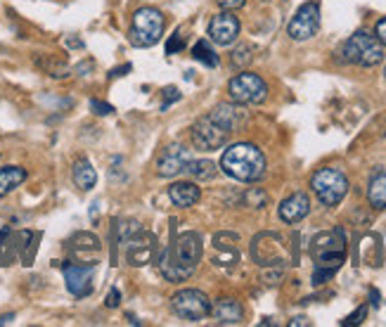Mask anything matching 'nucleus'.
<instances>
[{
	"mask_svg": "<svg viewBox=\"0 0 386 327\" xmlns=\"http://www.w3.org/2000/svg\"><path fill=\"white\" fill-rule=\"evenodd\" d=\"M201 261V235L189 230L180 233L168 249H163L159 259V268L163 278L171 283H182L194 273V268Z\"/></svg>",
	"mask_w": 386,
	"mask_h": 327,
	"instance_id": "nucleus-1",
	"label": "nucleus"
},
{
	"mask_svg": "<svg viewBox=\"0 0 386 327\" xmlns=\"http://www.w3.org/2000/svg\"><path fill=\"white\" fill-rule=\"evenodd\" d=\"M220 171L239 183H256L266 175V156L251 142H237L220 156Z\"/></svg>",
	"mask_w": 386,
	"mask_h": 327,
	"instance_id": "nucleus-2",
	"label": "nucleus"
},
{
	"mask_svg": "<svg viewBox=\"0 0 386 327\" xmlns=\"http://www.w3.org/2000/svg\"><path fill=\"white\" fill-rule=\"evenodd\" d=\"M311 257L316 261V268L337 273L346 261V235L342 228L318 233L311 242Z\"/></svg>",
	"mask_w": 386,
	"mask_h": 327,
	"instance_id": "nucleus-3",
	"label": "nucleus"
},
{
	"mask_svg": "<svg viewBox=\"0 0 386 327\" xmlns=\"http://www.w3.org/2000/svg\"><path fill=\"white\" fill-rule=\"evenodd\" d=\"M163 36V15L156 8L135 10L133 24L128 31V41L133 48H152Z\"/></svg>",
	"mask_w": 386,
	"mask_h": 327,
	"instance_id": "nucleus-4",
	"label": "nucleus"
},
{
	"mask_svg": "<svg viewBox=\"0 0 386 327\" xmlns=\"http://www.w3.org/2000/svg\"><path fill=\"white\" fill-rule=\"evenodd\" d=\"M342 55L344 62L358 64V67H377L384 60V45L368 31H356L342 45Z\"/></svg>",
	"mask_w": 386,
	"mask_h": 327,
	"instance_id": "nucleus-5",
	"label": "nucleus"
},
{
	"mask_svg": "<svg viewBox=\"0 0 386 327\" xmlns=\"http://www.w3.org/2000/svg\"><path fill=\"white\" fill-rule=\"evenodd\" d=\"M311 187L325 206H337L349 195V178L339 168H320L311 178Z\"/></svg>",
	"mask_w": 386,
	"mask_h": 327,
	"instance_id": "nucleus-6",
	"label": "nucleus"
},
{
	"mask_svg": "<svg viewBox=\"0 0 386 327\" xmlns=\"http://www.w3.org/2000/svg\"><path fill=\"white\" fill-rule=\"evenodd\" d=\"M251 259L263 268H278L290 264L285 237L278 233H261L251 242Z\"/></svg>",
	"mask_w": 386,
	"mask_h": 327,
	"instance_id": "nucleus-7",
	"label": "nucleus"
},
{
	"mask_svg": "<svg viewBox=\"0 0 386 327\" xmlns=\"http://www.w3.org/2000/svg\"><path fill=\"white\" fill-rule=\"evenodd\" d=\"M171 309L178 318L189 320V323H199V320H204L211 313V302L199 290H180L173 294Z\"/></svg>",
	"mask_w": 386,
	"mask_h": 327,
	"instance_id": "nucleus-8",
	"label": "nucleus"
},
{
	"mask_svg": "<svg viewBox=\"0 0 386 327\" xmlns=\"http://www.w3.org/2000/svg\"><path fill=\"white\" fill-rule=\"evenodd\" d=\"M228 93H230L232 102L237 104H261L268 97V86L259 74L242 71L230 81Z\"/></svg>",
	"mask_w": 386,
	"mask_h": 327,
	"instance_id": "nucleus-9",
	"label": "nucleus"
},
{
	"mask_svg": "<svg viewBox=\"0 0 386 327\" xmlns=\"http://www.w3.org/2000/svg\"><path fill=\"white\" fill-rule=\"evenodd\" d=\"M230 130H225L220 123H216L211 116H201V119L194 121L192 126V142L197 149H206V152H213V149H220L230 138Z\"/></svg>",
	"mask_w": 386,
	"mask_h": 327,
	"instance_id": "nucleus-10",
	"label": "nucleus"
},
{
	"mask_svg": "<svg viewBox=\"0 0 386 327\" xmlns=\"http://www.w3.org/2000/svg\"><path fill=\"white\" fill-rule=\"evenodd\" d=\"M320 29V3L318 0H311V3H304L297 10V15L292 17L290 26H287V34L294 41H309L318 34Z\"/></svg>",
	"mask_w": 386,
	"mask_h": 327,
	"instance_id": "nucleus-11",
	"label": "nucleus"
},
{
	"mask_svg": "<svg viewBox=\"0 0 386 327\" xmlns=\"http://www.w3.org/2000/svg\"><path fill=\"white\" fill-rule=\"evenodd\" d=\"M64 271V283H67V290L74 294V297H88L93 292V273H95V266L93 264H64L62 266Z\"/></svg>",
	"mask_w": 386,
	"mask_h": 327,
	"instance_id": "nucleus-12",
	"label": "nucleus"
},
{
	"mask_svg": "<svg viewBox=\"0 0 386 327\" xmlns=\"http://www.w3.org/2000/svg\"><path fill=\"white\" fill-rule=\"evenodd\" d=\"M123 252L130 266H145L154 257V235L137 230L133 237L123 242Z\"/></svg>",
	"mask_w": 386,
	"mask_h": 327,
	"instance_id": "nucleus-13",
	"label": "nucleus"
},
{
	"mask_svg": "<svg viewBox=\"0 0 386 327\" xmlns=\"http://www.w3.org/2000/svg\"><path fill=\"white\" fill-rule=\"evenodd\" d=\"M239 29H242L239 19L235 17L230 10L220 12V15H216L211 22H208V36H211V41L218 45H230L237 41Z\"/></svg>",
	"mask_w": 386,
	"mask_h": 327,
	"instance_id": "nucleus-14",
	"label": "nucleus"
},
{
	"mask_svg": "<svg viewBox=\"0 0 386 327\" xmlns=\"http://www.w3.org/2000/svg\"><path fill=\"white\" fill-rule=\"evenodd\" d=\"M187 161H189V152L182 145H178V142H173V145H168L161 152L159 161H156V168H159V175H163V178H173V175L182 173Z\"/></svg>",
	"mask_w": 386,
	"mask_h": 327,
	"instance_id": "nucleus-15",
	"label": "nucleus"
},
{
	"mask_svg": "<svg viewBox=\"0 0 386 327\" xmlns=\"http://www.w3.org/2000/svg\"><path fill=\"white\" fill-rule=\"evenodd\" d=\"M309 214H311V199L306 192H294L280 204V218L285 223H299Z\"/></svg>",
	"mask_w": 386,
	"mask_h": 327,
	"instance_id": "nucleus-16",
	"label": "nucleus"
},
{
	"mask_svg": "<svg viewBox=\"0 0 386 327\" xmlns=\"http://www.w3.org/2000/svg\"><path fill=\"white\" fill-rule=\"evenodd\" d=\"M211 316L218 320L220 325H239L242 318H244V309H242L237 299L223 297L211 306Z\"/></svg>",
	"mask_w": 386,
	"mask_h": 327,
	"instance_id": "nucleus-17",
	"label": "nucleus"
},
{
	"mask_svg": "<svg viewBox=\"0 0 386 327\" xmlns=\"http://www.w3.org/2000/svg\"><path fill=\"white\" fill-rule=\"evenodd\" d=\"M208 116H211L216 123H220V126H223L225 130H230V133H235V130L242 126V121H244V114H242V109L235 107V104H228V102L216 104L211 112H208Z\"/></svg>",
	"mask_w": 386,
	"mask_h": 327,
	"instance_id": "nucleus-18",
	"label": "nucleus"
},
{
	"mask_svg": "<svg viewBox=\"0 0 386 327\" xmlns=\"http://www.w3.org/2000/svg\"><path fill=\"white\" fill-rule=\"evenodd\" d=\"M168 197L175 206L180 209H187V206H194L201 197V190L194 185V183H173L168 187Z\"/></svg>",
	"mask_w": 386,
	"mask_h": 327,
	"instance_id": "nucleus-19",
	"label": "nucleus"
},
{
	"mask_svg": "<svg viewBox=\"0 0 386 327\" xmlns=\"http://www.w3.org/2000/svg\"><path fill=\"white\" fill-rule=\"evenodd\" d=\"M71 178H74V185L81 190H93L97 183V171L93 168V164L88 159H76L74 168H71Z\"/></svg>",
	"mask_w": 386,
	"mask_h": 327,
	"instance_id": "nucleus-20",
	"label": "nucleus"
},
{
	"mask_svg": "<svg viewBox=\"0 0 386 327\" xmlns=\"http://www.w3.org/2000/svg\"><path fill=\"white\" fill-rule=\"evenodd\" d=\"M26 180V171L22 166H5L0 168V197L10 195L12 190L19 187Z\"/></svg>",
	"mask_w": 386,
	"mask_h": 327,
	"instance_id": "nucleus-21",
	"label": "nucleus"
},
{
	"mask_svg": "<svg viewBox=\"0 0 386 327\" xmlns=\"http://www.w3.org/2000/svg\"><path fill=\"white\" fill-rule=\"evenodd\" d=\"M182 171L194 180H211V178H216L218 168H216V164L208 159H189Z\"/></svg>",
	"mask_w": 386,
	"mask_h": 327,
	"instance_id": "nucleus-22",
	"label": "nucleus"
},
{
	"mask_svg": "<svg viewBox=\"0 0 386 327\" xmlns=\"http://www.w3.org/2000/svg\"><path fill=\"white\" fill-rule=\"evenodd\" d=\"M368 199L375 209H386V173H377L370 180Z\"/></svg>",
	"mask_w": 386,
	"mask_h": 327,
	"instance_id": "nucleus-23",
	"label": "nucleus"
},
{
	"mask_svg": "<svg viewBox=\"0 0 386 327\" xmlns=\"http://www.w3.org/2000/svg\"><path fill=\"white\" fill-rule=\"evenodd\" d=\"M71 252H100V240L90 233H76L74 237L67 242Z\"/></svg>",
	"mask_w": 386,
	"mask_h": 327,
	"instance_id": "nucleus-24",
	"label": "nucleus"
},
{
	"mask_svg": "<svg viewBox=\"0 0 386 327\" xmlns=\"http://www.w3.org/2000/svg\"><path fill=\"white\" fill-rule=\"evenodd\" d=\"M192 57L197 62H201L204 67H218V55H216V50L208 45V41H197L192 48Z\"/></svg>",
	"mask_w": 386,
	"mask_h": 327,
	"instance_id": "nucleus-25",
	"label": "nucleus"
},
{
	"mask_svg": "<svg viewBox=\"0 0 386 327\" xmlns=\"http://www.w3.org/2000/svg\"><path fill=\"white\" fill-rule=\"evenodd\" d=\"M251 60H254V48L251 45H247V43L237 45V48L232 50V55H230V62H232L235 69H244Z\"/></svg>",
	"mask_w": 386,
	"mask_h": 327,
	"instance_id": "nucleus-26",
	"label": "nucleus"
},
{
	"mask_svg": "<svg viewBox=\"0 0 386 327\" xmlns=\"http://www.w3.org/2000/svg\"><path fill=\"white\" fill-rule=\"evenodd\" d=\"M137 230H140V223H137V221H119L114 228V233H119V242H126L128 237H133Z\"/></svg>",
	"mask_w": 386,
	"mask_h": 327,
	"instance_id": "nucleus-27",
	"label": "nucleus"
},
{
	"mask_svg": "<svg viewBox=\"0 0 386 327\" xmlns=\"http://www.w3.org/2000/svg\"><path fill=\"white\" fill-rule=\"evenodd\" d=\"M180 97H182V93H180V90H178V88H175V86H168V88H163V100H161V112H163V109H168V107H171V104H173V102H178V100H180Z\"/></svg>",
	"mask_w": 386,
	"mask_h": 327,
	"instance_id": "nucleus-28",
	"label": "nucleus"
},
{
	"mask_svg": "<svg viewBox=\"0 0 386 327\" xmlns=\"http://www.w3.org/2000/svg\"><path fill=\"white\" fill-rule=\"evenodd\" d=\"M365 316H368V306H361V309L353 311L349 318H344V320H342V325H344V327H351V325H363Z\"/></svg>",
	"mask_w": 386,
	"mask_h": 327,
	"instance_id": "nucleus-29",
	"label": "nucleus"
},
{
	"mask_svg": "<svg viewBox=\"0 0 386 327\" xmlns=\"http://www.w3.org/2000/svg\"><path fill=\"white\" fill-rule=\"evenodd\" d=\"M90 109L97 114V116H109V114H114V107L112 104H107V102H102V100H90Z\"/></svg>",
	"mask_w": 386,
	"mask_h": 327,
	"instance_id": "nucleus-30",
	"label": "nucleus"
},
{
	"mask_svg": "<svg viewBox=\"0 0 386 327\" xmlns=\"http://www.w3.org/2000/svg\"><path fill=\"white\" fill-rule=\"evenodd\" d=\"M178 50H182V36H180V31H175L166 43V55H175Z\"/></svg>",
	"mask_w": 386,
	"mask_h": 327,
	"instance_id": "nucleus-31",
	"label": "nucleus"
},
{
	"mask_svg": "<svg viewBox=\"0 0 386 327\" xmlns=\"http://www.w3.org/2000/svg\"><path fill=\"white\" fill-rule=\"evenodd\" d=\"M119 302H121V292L116 290V287H112V290H109V294H107V299H104V304H107L109 309H116V306H119Z\"/></svg>",
	"mask_w": 386,
	"mask_h": 327,
	"instance_id": "nucleus-32",
	"label": "nucleus"
},
{
	"mask_svg": "<svg viewBox=\"0 0 386 327\" xmlns=\"http://www.w3.org/2000/svg\"><path fill=\"white\" fill-rule=\"evenodd\" d=\"M216 3H218L223 10H239V8H244L247 0H216Z\"/></svg>",
	"mask_w": 386,
	"mask_h": 327,
	"instance_id": "nucleus-33",
	"label": "nucleus"
},
{
	"mask_svg": "<svg viewBox=\"0 0 386 327\" xmlns=\"http://www.w3.org/2000/svg\"><path fill=\"white\" fill-rule=\"evenodd\" d=\"M375 36H377V41L386 45V17L384 19H379L377 26H375Z\"/></svg>",
	"mask_w": 386,
	"mask_h": 327,
	"instance_id": "nucleus-34",
	"label": "nucleus"
},
{
	"mask_svg": "<svg viewBox=\"0 0 386 327\" xmlns=\"http://www.w3.org/2000/svg\"><path fill=\"white\" fill-rule=\"evenodd\" d=\"M128 71H130V64H123V67H116V69L109 71V78H119L123 74H128Z\"/></svg>",
	"mask_w": 386,
	"mask_h": 327,
	"instance_id": "nucleus-35",
	"label": "nucleus"
},
{
	"mask_svg": "<svg viewBox=\"0 0 386 327\" xmlns=\"http://www.w3.org/2000/svg\"><path fill=\"white\" fill-rule=\"evenodd\" d=\"M301 325H304V327H309L311 325V320L309 318H294V320H290V327H301Z\"/></svg>",
	"mask_w": 386,
	"mask_h": 327,
	"instance_id": "nucleus-36",
	"label": "nucleus"
},
{
	"mask_svg": "<svg viewBox=\"0 0 386 327\" xmlns=\"http://www.w3.org/2000/svg\"><path fill=\"white\" fill-rule=\"evenodd\" d=\"M15 320V313H8V316H0V325H10Z\"/></svg>",
	"mask_w": 386,
	"mask_h": 327,
	"instance_id": "nucleus-37",
	"label": "nucleus"
},
{
	"mask_svg": "<svg viewBox=\"0 0 386 327\" xmlns=\"http://www.w3.org/2000/svg\"><path fill=\"white\" fill-rule=\"evenodd\" d=\"M370 302H372V306H379V292L377 290H370Z\"/></svg>",
	"mask_w": 386,
	"mask_h": 327,
	"instance_id": "nucleus-38",
	"label": "nucleus"
},
{
	"mask_svg": "<svg viewBox=\"0 0 386 327\" xmlns=\"http://www.w3.org/2000/svg\"><path fill=\"white\" fill-rule=\"evenodd\" d=\"M384 76H386V69H384Z\"/></svg>",
	"mask_w": 386,
	"mask_h": 327,
	"instance_id": "nucleus-39",
	"label": "nucleus"
}]
</instances>
